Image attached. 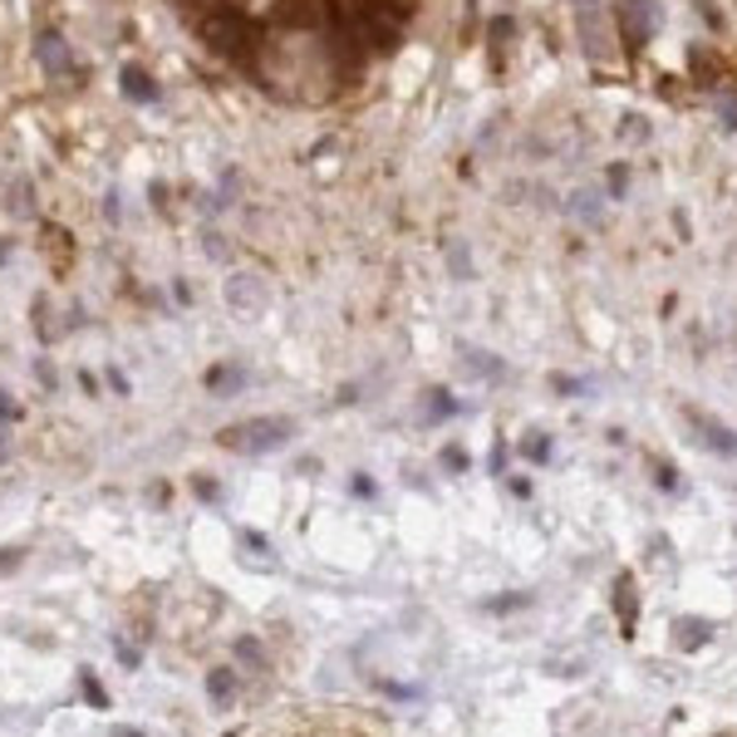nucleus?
<instances>
[{
    "label": "nucleus",
    "instance_id": "10",
    "mask_svg": "<svg viewBox=\"0 0 737 737\" xmlns=\"http://www.w3.org/2000/svg\"><path fill=\"white\" fill-rule=\"evenodd\" d=\"M639 5H649V0H619V10H639Z\"/></svg>",
    "mask_w": 737,
    "mask_h": 737
},
{
    "label": "nucleus",
    "instance_id": "8",
    "mask_svg": "<svg viewBox=\"0 0 737 737\" xmlns=\"http://www.w3.org/2000/svg\"><path fill=\"white\" fill-rule=\"evenodd\" d=\"M605 187H609V197H625V187H629V167H609V173H605Z\"/></svg>",
    "mask_w": 737,
    "mask_h": 737
},
{
    "label": "nucleus",
    "instance_id": "2",
    "mask_svg": "<svg viewBox=\"0 0 737 737\" xmlns=\"http://www.w3.org/2000/svg\"><path fill=\"white\" fill-rule=\"evenodd\" d=\"M290 438V423H281V418H271V423H246V428H231V432H222V442L226 448H236V452H261V448H281V442Z\"/></svg>",
    "mask_w": 737,
    "mask_h": 737
},
{
    "label": "nucleus",
    "instance_id": "1",
    "mask_svg": "<svg viewBox=\"0 0 737 737\" xmlns=\"http://www.w3.org/2000/svg\"><path fill=\"white\" fill-rule=\"evenodd\" d=\"M575 35H580V49H585L595 64H609V59H615V45H609V39H619V29H615V20L605 15L599 0H575Z\"/></svg>",
    "mask_w": 737,
    "mask_h": 737
},
{
    "label": "nucleus",
    "instance_id": "5",
    "mask_svg": "<svg viewBox=\"0 0 737 737\" xmlns=\"http://www.w3.org/2000/svg\"><path fill=\"white\" fill-rule=\"evenodd\" d=\"M511 49V20H491V64H501V55Z\"/></svg>",
    "mask_w": 737,
    "mask_h": 737
},
{
    "label": "nucleus",
    "instance_id": "6",
    "mask_svg": "<svg viewBox=\"0 0 737 737\" xmlns=\"http://www.w3.org/2000/svg\"><path fill=\"white\" fill-rule=\"evenodd\" d=\"M39 59H45V64L49 69H69V55H64V49H59V35H39Z\"/></svg>",
    "mask_w": 737,
    "mask_h": 737
},
{
    "label": "nucleus",
    "instance_id": "9",
    "mask_svg": "<svg viewBox=\"0 0 737 737\" xmlns=\"http://www.w3.org/2000/svg\"><path fill=\"white\" fill-rule=\"evenodd\" d=\"M688 5H693L698 15H703V20H708V25H713V29L723 25V20H717V10H713V0H688Z\"/></svg>",
    "mask_w": 737,
    "mask_h": 737
},
{
    "label": "nucleus",
    "instance_id": "4",
    "mask_svg": "<svg viewBox=\"0 0 737 737\" xmlns=\"http://www.w3.org/2000/svg\"><path fill=\"white\" fill-rule=\"evenodd\" d=\"M123 94L133 98V104H153V98H157V84L143 74V69H123Z\"/></svg>",
    "mask_w": 737,
    "mask_h": 737
},
{
    "label": "nucleus",
    "instance_id": "7",
    "mask_svg": "<svg viewBox=\"0 0 737 737\" xmlns=\"http://www.w3.org/2000/svg\"><path fill=\"white\" fill-rule=\"evenodd\" d=\"M599 192H575V202H570V212L575 216H585V222H599V202H595Z\"/></svg>",
    "mask_w": 737,
    "mask_h": 737
},
{
    "label": "nucleus",
    "instance_id": "11",
    "mask_svg": "<svg viewBox=\"0 0 737 737\" xmlns=\"http://www.w3.org/2000/svg\"><path fill=\"white\" fill-rule=\"evenodd\" d=\"M0 418H10V403L5 399H0Z\"/></svg>",
    "mask_w": 737,
    "mask_h": 737
},
{
    "label": "nucleus",
    "instance_id": "3",
    "mask_svg": "<svg viewBox=\"0 0 737 737\" xmlns=\"http://www.w3.org/2000/svg\"><path fill=\"white\" fill-rule=\"evenodd\" d=\"M708 98H713V108H717L727 133H737V79H717V84L708 88Z\"/></svg>",
    "mask_w": 737,
    "mask_h": 737
}]
</instances>
